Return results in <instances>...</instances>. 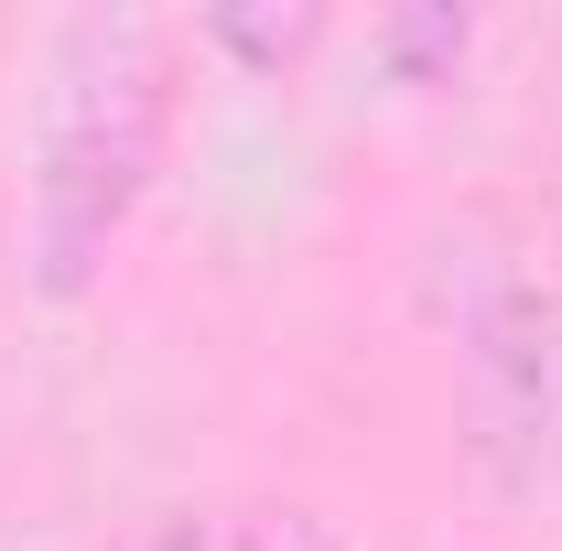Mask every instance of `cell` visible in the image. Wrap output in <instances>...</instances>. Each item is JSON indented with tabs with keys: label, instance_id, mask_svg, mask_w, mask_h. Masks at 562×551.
I'll return each instance as SVG.
<instances>
[{
	"label": "cell",
	"instance_id": "cell-1",
	"mask_svg": "<svg viewBox=\"0 0 562 551\" xmlns=\"http://www.w3.org/2000/svg\"><path fill=\"white\" fill-rule=\"evenodd\" d=\"M173 66L184 33L162 11L55 22L33 87V151H22V281L44 303H87L109 281V249L131 238L173 140Z\"/></svg>",
	"mask_w": 562,
	"mask_h": 551
},
{
	"label": "cell",
	"instance_id": "cell-2",
	"mask_svg": "<svg viewBox=\"0 0 562 551\" xmlns=\"http://www.w3.org/2000/svg\"><path fill=\"white\" fill-rule=\"evenodd\" d=\"M454 412L487 486L530 497L562 476V281L497 271L454 314Z\"/></svg>",
	"mask_w": 562,
	"mask_h": 551
},
{
	"label": "cell",
	"instance_id": "cell-3",
	"mask_svg": "<svg viewBox=\"0 0 562 551\" xmlns=\"http://www.w3.org/2000/svg\"><path fill=\"white\" fill-rule=\"evenodd\" d=\"M206 33H216V44H238V55H271V66H281V55H303L325 22H314V11H281V22H260V11H216Z\"/></svg>",
	"mask_w": 562,
	"mask_h": 551
},
{
	"label": "cell",
	"instance_id": "cell-4",
	"mask_svg": "<svg viewBox=\"0 0 562 551\" xmlns=\"http://www.w3.org/2000/svg\"><path fill=\"white\" fill-rule=\"evenodd\" d=\"M465 33H476V22H465V11H412V22H390V55H443V66H454V55H465Z\"/></svg>",
	"mask_w": 562,
	"mask_h": 551
}]
</instances>
